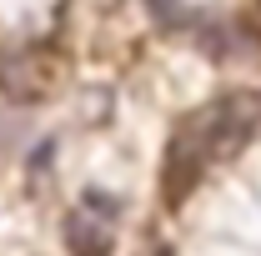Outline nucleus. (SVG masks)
Returning a JSON list of instances; mask_svg holds the SVG:
<instances>
[{"label": "nucleus", "instance_id": "nucleus-1", "mask_svg": "<svg viewBox=\"0 0 261 256\" xmlns=\"http://www.w3.org/2000/svg\"><path fill=\"white\" fill-rule=\"evenodd\" d=\"M256 121H261V96L231 91V96L201 106L191 121H181L176 136H181L186 146H196L201 156H221V151H241L246 136L256 131Z\"/></svg>", "mask_w": 261, "mask_h": 256}, {"label": "nucleus", "instance_id": "nucleus-2", "mask_svg": "<svg viewBox=\"0 0 261 256\" xmlns=\"http://www.w3.org/2000/svg\"><path fill=\"white\" fill-rule=\"evenodd\" d=\"M65 251L70 256H111V216H96L91 206L86 211H70L65 216Z\"/></svg>", "mask_w": 261, "mask_h": 256}, {"label": "nucleus", "instance_id": "nucleus-3", "mask_svg": "<svg viewBox=\"0 0 261 256\" xmlns=\"http://www.w3.org/2000/svg\"><path fill=\"white\" fill-rule=\"evenodd\" d=\"M0 91L10 100H20V106H31V100H40L50 91V70L40 61H31V56H5L0 61Z\"/></svg>", "mask_w": 261, "mask_h": 256}, {"label": "nucleus", "instance_id": "nucleus-4", "mask_svg": "<svg viewBox=\"0 0 261 256\" xmlns=\"http://www.w3.org/2000/svg\"><path fill=\"white\" fill-rule=\"evenodd\" d=\"M201 151L196 146H186L181 136H171V146H166V166H161V186H166V201L171 206H181L186 201V191L196 186V176H201Z\"/></svg>", "mask_w": 261, "mask_h": 256}, {"label": "nucleus", "instance_id": "nucleus-5", "mask_svg": "<svg viewBox=\"0 0 261 256\" xmlns=\"http://www.w3.org/2000/svg\"><path fill=\"white\" fill-rule=\"evenodd\" d=\"M146 10L161 20L166 31H186V5L181 0H146Z\"/></svg>", "mask_w": 261, "mask_h": 256}, {"label": "nucleus", "instance_id": "nucleus-6", "mask_svg": "<svg viewBox=\"0 0 261 256\" xmlns=\"http://www.w3.org/2000/svg\"><path fill=\"white\" fill-rule=\"evenodd\" d=\"M86 206H91V211H100V216H116V211H121L111 196H100V191H86Z\"/></svg>", "mask_w": 261, "mask_h": 256}]
</instances>
